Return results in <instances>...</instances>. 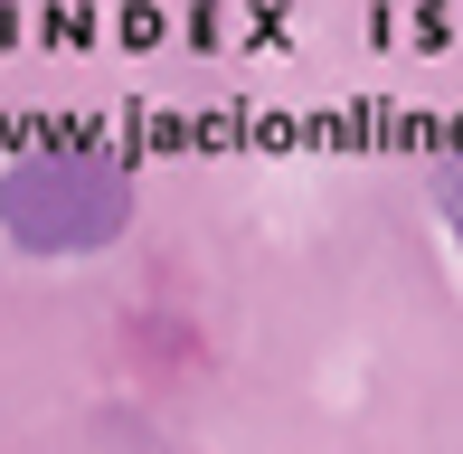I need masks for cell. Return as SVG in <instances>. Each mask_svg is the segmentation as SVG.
I'll list each match as a JSON object with an SVG mask.
<instances>
[{
  "label": "cell",
  "instance_id": "2",
  "mask_svg": "<svg viewBox=\"0 0 463 454\" xmlns=\"http://www.w3.org/2000/svg\"><path fill=\"white\" fill-rule=\"evenodd\" d=\"M435 218H445L454 246H463V161H445V171H435Z\"/></svg>",
  "mask_w": 463,
  "mask_h": 454
},
{
  "label": "cell",
  "instance_id": "1",
  "mask_svg": "<svg viewBox=\"0 0 463 454\" xmlns=\"http://www.w3.org/2000/svg\"><path fill=\"white\" fill-rule=\"evenodd\" d=\"M133 227V180L104 152H19L0 171V237L19 256H104Z\"/></svg>",
  "mask_w": 463,
  "mask_h": 454
}]
</instances>
